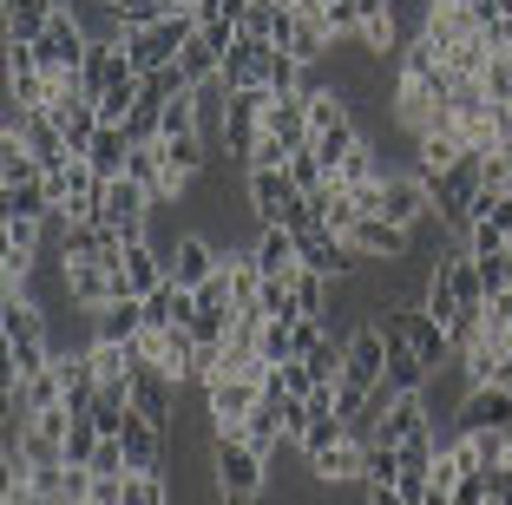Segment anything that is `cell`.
<instances>
[{"instance_id":"24","label":"cell","mask_w":512,"mask_h":505,"mask_svg":"<svg viewBox=\"0 0 512 505\" xmlns=\"http://www.w3.org/2000/svg\"><path fill=\"white\" fill-rule=\"evenodd\" d=\"M421 433H434V414H427V394H401V401L388 407V420H381L375 440L388 446H407V440H421Z\"/></svg>"},{"instance_id":"7","label":"cell","mask_w":512,"mask_h":505,"mask_svg":"<svg viewBox=\"0 0 512 505\" xmlns=\"http://www.w3.org/2000/svg\"><path fill=\"white\" fill-rule=\"evenodd\" d=\"M191 33H197V14H165L158 27L132 33V40H125V53H132L138 73H158V66H178V53H184V40H191Z\"/></svg>"},{"instance_id":"25","label":"cell","mask_w":512,"mask_h":505,"mask_svg":"<svg viewBox=\"0 0 512 505\" xmlns=\"http://www.w3.org/2000/svg\"><path fill=\"white\" fill-rule=\"evenodd\" d=\"M171 407H178V381H171V374H158V368H145V374L132 381V414L171 427Z\"/></svg>"},{"instance_id":"5","label":"cell","mask_w":512,"mask_h":505,"mask_svg":"<svg viewBox=\"0 0 512 505\" xmlns=\"http://www.w3.org/2000/svg\"><path fill=\"white\" fill-rule=\"evenodd\" d=\"M375 217L401 223V230H421V223H434V184L421 178V171H381V210Z\"/></svg>"},{"instance_id":"23","label":"cell","mask_w":512,"mask_h":505,"mask_svg":"<svg viewBox=\"0 0 512 505\" xmlns=\"http://www.w3.org/2000/svg\"><path fill=\"white\" fill-rule=\"evenodd\" d=\"M460 158H467V138L453 132V125H447V132H427V138H414V171H421L427 184H434V178H447V171H453Z\"/></svg>"},{"instance_id":"26","label":"cell","mask_w":512,"mask_h":505,"mask_svg":"<svg viewBox=\"0 0 512 505\" xmlns=\"http://www.w3.org/2000/svg\"><path fill=\"white\" fill-rule=\"evenodd\" d=\"M362 453H368V446L348 433V440L329 446L322 460H309V473H316V486H362Z\"/></svg>"},{"instance_id":"15","label":"cell","mask_w":512,"mask_h":505,"mask_svg":"<svg viewBox=\"0 0 512 505\" xmlns=\"http://www.w3.org/2000/svg\"><path fill=\"white\" fill-rule=\"evenodd\" d=\"M60 289L73 309H106L112 302V263H60Z\"/></svg>"},{"instance_id":"33","label":"cell","mask_w":512,"mask_h":505,"mask_svg":"<svg viewBox=\"0 0 512 505\" xmlns=\"http://www.w3.org/2000/svg\"><path fill=\"white\" fill-rule=\"evenodd\" d=\"M375 178H381V164H375V138H362V145H355V151L342 158L335 184H342V191H362V184H375Z\"/></svg>"},{"instance_id":"17","label":"cell","mask_w":512,"mask_h":505,"mask_svg":"<svg viewBox=\"0 0 512 505\" xmlns=\"http://www.w3.org/2000/svg\"><path fill=\"white\" fill-rule=\"evenodd\" d=\"M460 427H506L512 433V381L467 387V401H460Z\"/></svg>"},{"instance_id":"22","label":"cell","mask_w":512,"mask_h":505,"mask_svg":"<svg viewBox=\"0 0 512 505\" xmlns=\"http://www.w3.org/2000/svg\"><path fill=\"white\" fill-rule=\"evenodd\" d=\"M224 53H230V46L217 40V33L197 27L191 40H184V53H178V73L191 79V86H211V79H224Z\"/></svg>"},{"instance_id":"31","label":"cell","mask_w":512,"mask_h":505,"mask_svg":"<svg viewBox=\"0 0 512 505\" xmlns=\"http://www.w3.org/2000/svg\"><path fill=\"white\" fill-rule=\"evenodd\" d=\"M92 171L99 178H125V164H132V138H125V125H106V132L92 138Z\"/></svg>"},{"instance_id":"9","label":"cell","mask_w":512,"mask_h":505,"mask_svg":"<svg viewBox=\"0 0 512 505\" xmlns=\"http://www.w3.org/2000/svg\"><path fill=\"white\" fill-rule=\"evenodd\" d=\"M263 105H270V86H250V92H230V125H224V151L250 171L256 145H263Z\"/></svg>"},{"instance_id":"21","label":"cell","mask_w":512,"mask_h":505,"mask_svg":"<svg viewBox=\"0 0 512 505\" xmlns=\"http://www.w3.org/2000/svg\"><path fill=\"white\" fill-rule=\"evenodd\" d=\"M119 440H125V466H132V473H158V466H165V427H158V420L132 414Z\"/></svg>"},{"instance_id":"27","label":"cell","mask_w":512,"mask_h":505,"mask_svg":"<svg viewBox=\"0 0 512 505\" xmlns=\"http://www.w3.org/2000/svg\"><path fill=\"white\" fill-rule=\"evenodd\" d=\"M401 328H407V342H414V355L427 361V368H440V361H453V348H447V328L434 322V315L414 302V309H401Z\"/></svg>"},{"instance_id":"20","label":"cell","mask_w":512,"mask_h":505,"mask_svg":"<svg viewBox=\"0 0 512 505\" xmlns=\"http://www.w3.org/2000/svg\"><path fill=\"white\" fill-rule=\"evenodd\" d=\"M0 217H53L46 171H27V178H0Z\"/></svg>"},{"instance_id":"34","label":"cell","mask_w":512,"mask_h":505,"mask_svg":"<svg viewBox=\"0 0 512 505\" xmlns=\"http://www.w3.org/2000/svg\"><path fill=\"white\" fill-rule=\"evenodd\" d=\"M289 178H296V191H302V197H322V191H335L329 164H322L316 151H296V158H289Z\"/></svg>"},{"instance_id":"13","label":"cell","mask_w":512,"mask_h":505,"mask_svg":"<svg viewBox=\"0 0 512 505\" xmlns=\"http://www.w3.org/2000/svg\"><path fill=\"white\" fill-rule=\"evenodd\" d=\"M263 138H276L289 158L309 151V92H270V105H263Z\"/></svg>"},{"instance_id":"2","label":"cell","mask_w":512,"mask_h":505,"mask_svg":"<svg viewBox=\"0 0 512 505\" xmlns=\"http://www.w3.org/2000/svg\"><path fill=\"white\" fill-rule=\"evenodd\" d=\"M381 374H388V328L362 322L355 335H342V381H335V407H342V420L362 414V401L381 387Z\"/></svg>"},{"instance_id":"8","label":"cell","mask_w":512,"mask_h":505,"mask_svg":"<svg viewBox=\"0 0 512 505\" xmlns=\"http://www.w3.org/2000/svg\"><path fill=\"white\" fill-rule=\"evenodd\" d=\"M250 178V210L256 223H289L309 197L296 191V178H289V164H256V171H243Z\"/></svg>"},{"instance_id":"3","label":"cell","mask_w":512,"mask_h":505,"mask_svg":"<svg viewBox=\"0 0 512 505\" xmlns=\"http://www.w3.org/2000/svg\"><path fill=\"white\" fill-rule=\"evenodd\" d=\"M263 453L250 440H211V492L217 505H250L263 492Z\"/></svg>"},{"instance_id":"4","label":"cell","mask_w":512,"mask_h":505,"mask_svg":"<svg viewBox=\"0 0 512 505\" xmlns=\"http://www.w3.org/2000/svg\"><path fill=\"white\" fill-rule=\"evenodd\" d=\"M86 46H92L86 20H79L73 7H53V20H46V33L33 40V53H40L46 79H79V66H86Z\"/></svg>"},{"instance_id":"36","label":"cell","mask_w":512,"mask_h":505,"mask_svg":"<svg viewBox=\"0 0 512 505\" xmlns=\"http://www.w3.org/2000/svg\"><path fill=\"white\" fill-rule=\"evenodd\" d=\"M125 505H171L165 473H125Z\"/></svg>"},{"instance_id":"19","label":"cell","mask_w":512,"mask_h":505,"mask_svg":"<svg viewBox=\"0 0 512 505\" xmlns=\"http://www.w3.org/2000/svg\"><path fill=\"white\" fill-rule=\"evenodd\" d=\"M191 315H197V289L158 283L145 296V328H151V335H165V328H191Z\"/></svg>"},{"instance_id":"12","label":"cell","mask_w":512,"mask_h":505,"mask_svg":"<svg viewBox=\"0 0 512 505\" xmlns=\"http://www.w3.org/2000/svg\"><path fill=\"white\" fill-rule=\"evenodd\" d=\"M348 250L362 256V263H407L414 256V230H401L388 217H362L348 230Z\"/></svg>"},{"instance_id":"37","label":"cell","mask_w":512,"mask_h":505,"mask_svg":"<svg viewBox=\"0 0 512 505\" xmlns=\"http://www.w3.org/2000/svg\"><path fill=\"white\" fill-rule=\"evenodd\" d=\"M480 283H486V296L512 289V243H506V250H493V256H480Z\"/></svg>"},{"instance_id":"14","label":"cell","mask_w":512,"mask_h":505,"mask_svg":"<svg viewBox=\"0 0 512 505\" xmlns=\"http://www.w3.org/2000/svg\"><path fill=\"white\" fill-rule=\"evenodd\" d=\"M256 269H263V283H296L302 269V237L283 230V223H263V237H256Z\"/></svg>"},{"instance_id":"29","label":"cell","mask_w":512,"mask_h":505,"mask_svg":"<svg viewBox=\"0 0 512 505\" xmlns=\"http://www.w3.org/2000/svg\"><path fill=\"white\" fill-rule=\"evenodd\" d=\"M394 486H401V446L368 440V453H362V492H394Z\"/></svg>"},{"instance_id":"1","label":"cell","mask_w":512,"mask_h":505,"mask_svg":"<svg viewBox=\"0 0 512 505\" xmlns=\"http://www.w3.org/2000/svg\"><path fill=\"white\" fill-rule=\"evenodd\" d=\"M0 342H7V381H27V374L53 368V355H60L27 289H0Z\"/></svg>"},{"instance_id":"28","label":"cell","mask_w":512,"mask_h":505,"mask_svg":"<svg viewBox=\"0 0 512 505\" xmlns=\"http://www.w3.org/2000/svg\"><path fill=\"white\" fill-rule=\"evenodd\" d=\"M0 7H7V40H14V46H33L46 33V20H53V7H60V0H0Z\"/></svg>"},{"instance_id":"11","label":"cell","mask_w":512,"mask_h":505,"mask_svg":"<svg viewBox=\"0 0 512 505\" xmlns=\"http://www.w3.org/2000/svg\"><path fill=\"white\" fill-rule=\"evenodd\" d=\"M158 283H165V250H158L151 237L125 243L119 263H112V296H138V302H145Z\"/></svg>"},{"instance_id":"35","label":"cell","mask_w":512,"mask_h":505,"mask_svg":"<svg viewBox=\"0 0 512 505\" xmlns=\"http://www.w3.org/2000/svg\"><path fill=\"white\" fill-rule=\"evenodd\" d=\"M99 420L92 414H73V433H66V466H92V453H99Z\"/></svg>"},{"instance_id":"6","label":"cell","mask_w":512,"mask_h":505,"mask_svg":"<svg viewBox=\"0 0 512 505\" xmlns=\"http://www.w3.org/2000/svg\"><path fill=\"white\" fill-rule=\"evenodd\" d=\"M151 210H158V197H151L145 184L106 178V197H99V223H106V230H119L125 243H138V237H151Z\"/></svg>"},{"instance_id":"30","label":"cell","mask_w":512,"mask_h":505,"mask_svg":"<svg viewBox=\"0 0 512 505\" xmlns=\"http://www.w3.org/2000/svg\"><path fill=\"white\" fill-rule=\"evenodd\" d=\"M289 289H296V309L309 315V322H329V315H335V276H322V269H302Z\"/></svg>"},{"instance_id":"18","label":"cell","mask_w":512,"mask_h":505,"mask_svg":"<svg viewBox=\"0 0 512 505\" xmlns=\"http://www.w3.org/2000/svg\"><path fill=\"white\" fill-rule=\"evenodd\" d=\"M145 335V302L112 296L106 309H92V342H138Z\"/></svg>"},{"instance_id":"16","label":"cell","mask_w":512,"mask_h":505,"mask_svg":"<svg viewBox=\"0 0 512 505\" xmlns=\"http://www.w3.org/2000/svg\"><path fill=\"white\" fill-rule=\"evenodd\" d=\"M270 53H276L270 40H250V33H237V40H230V53H224V86H230V92L263 86V73H270Z\"/></svg>"},{"instance_id":"38","label":"cell","mask_w":512,"mask_h":505,"mask_svg":"<svg viewBox=\"0 0 512 505\" xmlns=\"http://www.w3.org/2000/svg\"><path fill=\"white\" fill-rule=\"evenodd\" d=\"M486 322H493V328H506V335H512V289L486 296Z\"/></svg>"},{"instance_id":"32","label":"cell","mask_w":512,"mask_h":505,"mask_svg":"<svg viewBox=\"0 0 512 505\" xmlns=\"http://www.w3.org/2000/svg\"><path fill=\"white\" fill-rule=\"evenodd\" d=\"M243 440H250L256 453H263V460H270L276 446H283V414H276V401H270V394L256 401V414H250V427H243Z\"/></svg>"},{"instance_id":"10","label":"cell","mask_w":512,"mask_h":505,"mask_svg":"<svg viewBox=\"0 0 512 505\" xmlns=\"http://www.w3.org/2000/svg\"><path fill=\"white\" fill-rule=\"evenodd\" d=\"M217 269H224V250H217L211 237H197V230H184L165 250V283H178V289H204Z\"/></svg>"}]
</instances>
